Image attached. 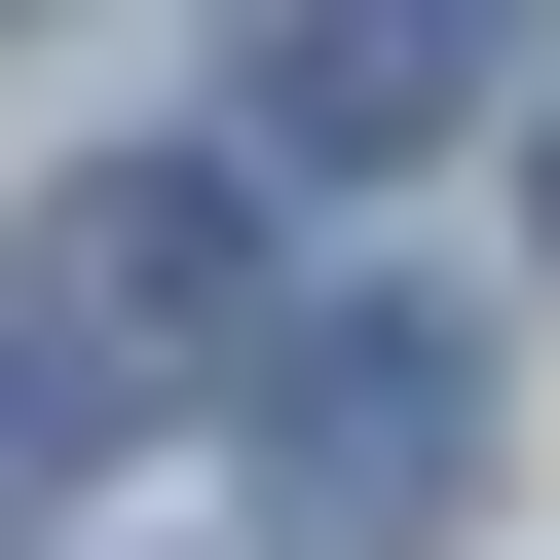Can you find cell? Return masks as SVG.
Returning <instances> with one entry per match:
<instances>
[{
	"mask_svg": "<svg viewBox=\"0 0 560 560\" xmlns=\"http://www.w3.org/2000/svg\"><path fill=\"white\" fill-rule=\"evenodd\" d=\"M0 337H38L75 411L224 374V337H261V187H224V150H113V187H38V261H0Z\"/></svg>",
	"mask_w": 560,
	"mask_h": 560,
	"instance_id": "1",
	"label": "cell"
},
{
	"mask_svg": "<svg viewBox=\"0 0 560 560\" xmlns=\"http://www.w3.org/2000/svg\"><path fill=\"white\" fill-rule=\"evenodd\" d=\"M224 374H261V523H300V560H411V523H486V337L337 300V337H224Z\"/></svg>",
	"mask_w": 560,
	"mask_h": 560,
	"instance_id": "2",
	"label": "cell"
},
{
	"mask_svg": "<svg viewBox=\"0 0 560 560\" xmlns=\"http://www.w3.org/2000/svg\"><path fill=\"white\" fill-rule=\"evenodd\" d=\"M523 0H261V150H486Z\"/></svg>",
	"mask_w": 560,
	"mask_h": 560,
	"instance_id": "3",
	"label": "cell"
},
{
	"mask_svg": "<svg viewBox=\"0 0 560 560\" xmlns=\"http://www.w3.org/2000/svg\"><path fill=\"white\" fill-rule=\"evenodd\" d=\"M75 448H113V411H75L38 337H0V560H38V523H75Z\"/></svg>",
	"mask_w": 560,
	"mask_h": 560,
	"instance_id": "4",
	"label": "cell"
},
{
	"mask_svg": "<svg viewBox=\"0 0 560 560\" xmlns=\"http://www.w3.org/2000/svg\"><path fill=\"white\" fill-rule=\"evenodd\" d=\"M523 224H560V150H523Z\"/></svg>",
	"mask_w": 560,
	"mask_h": 560,
	"instance_id": "5",
	"label": "cell"
}]
</instances>
